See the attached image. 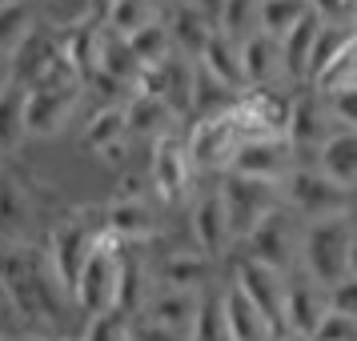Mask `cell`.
I'll return each mask as SVG.
<instances>
[{
    "label": "cell",
    "mask_w": 357,
    "mask_h": 341,
    "mask_svg": "<svg viewBox=\"0 0 357 341\" xmlns=\"http://www.w3.org/2000/svg\"><path fill=\"white\" fill-rule=\"evenodd\" d=\"M100 233H105V209H97V205H77L49 225L40 249H45V261H49L52 277L65 293H73V281L89 261V253L97 249Z\"/></svg>",
    "instance_id": "cell-3"
},
{
    "label": "cell",
    "mask_w": 357,
    "mask_h": 341,
    "mask_svg": "<svg viewBox=\"0 0 357 341\" xmlns=\"http://www.w3.org/2000/svg\"><path fill=\"white\" fill-rule=\"evenodd\" d=\"M197 68H201L209 81H217L221 89H229L233 97L245 89L241 56H237V40H229V36L217 33V29H213V36L205 40V49H201V56H197Z\"/></svg>",
    "instance_id": "cell-25"
},
{
    "label": "cell",
    "mask_w": 357,
    "mask_h": 341,
    "mask_svg": "<svg viewBox=\"0 0 357 341\" xmlns=\"http://www.w3.org/2000/svg\"><path fill=\"white\" fill-rule=\"evenodd\" d=\"M149 281H157V289L205 293V285L213 281V261L201 257L197 249H177L149 273Z\"/></svg>",
    "instance_id": "cell-21"
},
{
    "label": "cell",
    "mask_w": 357,
    "mask_h": 341,
    "mask_svg": "<svg viewBox=\"0 0 357 341\" xmlns=\"http://www.w3.org/2000/svg\"><path fill=\"white\" fill-rule=\"evenodd\" d=\"M8 56H13V84H20V89H24V84H33L36 77H40V73L56 61V33L36 24L33 33L24 36V40H20Z\"/></svg>",
    "instance_id": "cell-27"
},
{
    "label": "cell",
    "mask_w": 357,
    "mask_h": 341,
    "mask_svg": "<svg viewBox=\"0 0 357 341\" xmlns=\"http://www.w3.org/2000/svg\"><path fill=\"white\" fill-rule=\"evenodd\" d=\"M297 249H301V217L289 213L285 205H277L241 241L237 257H249L257 265H265V269H273V273L289 277V269L297 265Z\"/></svg>",
    "instance_id": "cell-6"
},
{
    "label": "cell",
    "mask_w": 357,
    "mask_h": 341,
    "mask_svg": "<svg viewBox=\"0 0 357 341\" xmlns=\"http://www.w3.org/2000/svg\"><path fill=\"white\" fill-rule=\"evenodd\" d=\"M17 341H49V338H40V333H29V338H17Z\"/></svg>",
    "instance_id": "cell-50"
},
{
    "label": "cell",
    "mask_w": 357,
    "mask_h": 341,
    "mask_svg": "<svg viewBox=\"0 0 357 341\" xmlns=\"http://www.w3.org/2000/svg\"><path fill=\"white\" fill-rule=\"evenodd\" d=\"M0 301L36 333H65L68 293L56 285L40 245H8L0 249Z\"/></svg>",
    "instance_id": "cell-1"
},
{
    "label": "cell",
    "mask_w": 357,
    "mask_h": 341,
    "mask_svg": "<svg viewBox=\"0 0 357 341\" xmlns=\"http://www.w3.org/2000/svg\"><path fill=\"white\" fill-rule=\"evenodd\" d=\"M293 169H297V153H293V145L285 137H249V141H237L225 173L281 185Z\"/></svg>",
    "instance_id": "cell-12"
},
{
    "label": "cell",
    "mask_w": 357,
    "mask_h": 341,
    "mask_svg": "<svg viewBox=\"0 0 357 341\" xmlns=\"http://www.w3.org/2000/svg\"><path fill=\"white\" fill-rule=\"evenodd\" d=\"M217 193H221V205H225V221H229V233H233V245H241L281 205V185L233 177V173H221Z\"/></svg>",
    "instance_id": "cell-7"
},
{
    "label": "cell",
    "mask_w": 357,
    "mask_h": 341,
    "mask_svg": "<svg viewBox=\"0 0 357 341\" xmlns=\"http://www.w3.org/2000/svg\"><path fill=\"white\" fill-rule=\"evenodd\" d=\"M354 213L341 217H317V221H301V249H297V265L301 277L313 285H337L345 277H354Z\"/></svg>",
    "instance_id": "cell-2"
},
{
    "label": "cell",
    "mask_w": 357,
    "mask_h": 341,
    "mask_svg": "<svg viewBox=\"0 0 357 341\" xmlns=\"http://www.w3.org/2000/svg\"><path fill=\"white\" fill-rule=\"evenodd\" d=\"M189 229H193V249L201 253V257L217 261V257H225V253H233V233H229L225 205H221L217 185H209L201 197H193Z\"/></svg>",
    "instance_id": "cell-16"
},
{
    "label": "cell",
    "mask_w": 357,
    "mask_h": 341,
    "mask_svg": "<svg viewBox=\"0 0 357 341\" xmlns=\"http://www.w3.org/2000/svg\"><path fill=\"white\" fill-rule=\"evenodd\" d=\"M0 305H4V301H0Z\"/></svg>",
    "instance_id": "cell-53"
},
{
    "label": "cell",
    "mask_w": 357,
    "mask_h": 341,
    "mask_svg": "<svg viewBox=\"0 0 357 341\" xmlns=\"http://www.w3.org/2000/svg\"><path fill=\"white\" fill-rule=\"evenodd\" d=\"M33 29V0H0V52H13Z\"/></svg>",
    "instance_id": "cell-35"
},
{
    "label": "cell",
    "mask_w": 357,
    "mask_h": 341,
    "mask_svg": "<svg viewBox=\"0 0 357 341\" xmlns=\"http://www.w3.org/2000/svg\"><path fill=\"white\" fill-rule=\"evenodd\" d=\"M217 301H221V317H225L229 341H273L277 338L273 329H269V321L261 317V309L253 305L233 281L217 293Z\"/></svg>",
    "instance_id": "cell-24"
},
{
    "label": "cell",
    "mask_w": 357,
    "mask_h": 341,
    "mask_svg": "<svg viewBox=\"0 0 357 341\" xmlns=\"http://www.w3.org/2000/svg\"><path fill=\"white\" fill-rule=\"evenodd\" d=\"M105 233L116 237L121 245H149L157 237V217H153V205L145 197H132V201H109L105 209Z\"/></svg>",
    "instance_id": "cell-22"
},
{
    "label": "cell",
    "mask_w": 357,
    "mask_h": 341,
    "mask_svg": "<svg viewBox=\"0 0 357 341\" xmlns=\"http://www.w3.org/2000/svg\"><path fill=\"white\" fill-rule=\"evenodd\" d=\"M213 29L225 33L229 40H245L257 29V0H225L217 20H213Z\"/></svg>",
    "instance_id": "cell-37"
},
{
    "label": "cell",
    "mask_w": 357,
    "mask_h": 341,
    "mask_svg": "<svg viewBox=\"0 0 357 341\" xmlns=\"http://www.w3.org/2000/svg\"><path fill=\"white\" fill-rule=\"evenodd\" d=\"M157 17H161V8H157L153 0H113L100 24H105L109 33H116V36H125V40H129L132 33H141V29L153 24Z\"/></svg>",
    "instance_id": "cell-30"
},
{
    "label": "cell",
    "mask_w": 357,
    "mask_h": 341,
    "mask_svg": "<svg viewBox=\"0 0 357 341\" xmlns=\"http://www.w3.org/2000/svg\"><path fill=\"white\" fill-rule=\"evenodd\" d=\"M357 36L354 29H341V24H321L317 29V36H313V49H309V61H305V77H301V84H309L317 73H321L333 56H337L345 45H354Z\"/></svg>",
    "instance_id": "cell-33"
},
{
    "label": "cell",
    "mask_w": 357,
    "mask_h": 341,
    "mask_svg": "<svg viewBox=\"0 0 357 341\" xmlns=\"http://www.w3.org/2000/svg\"><path fill=\"white\" fill-rule=\"evenodd\" d=\"M273 341H309V338H297V333H277Z\"/></svg>",
    "instance_id": "cell-48"
},
{
    "label": "cell",
    "mask_w": 357,
    "mask_h": 341,
    "mask_svg": "<svg viewBox=\"0 0 357 341\" xmlns=\"http://www.w3.org/2000/svg\"><path fill=\"white\" fill-rule=\"evenodd\" d=\"M193 165H189V157H185V141H181V132H165V137H157L153 141V157H149V189L157 193V201L161 205H177V201H185L189 197V189H193Z\"/></svg>",
    "instance_id": "cell-13"
},
{
    "label": "cell",
    "mask_w": 357,
    "mask_h": 341,
    "mask_svg": "<svg viewBox=\"0 0 357 341\" xmlns=\"http://www.w3.org/2000/svg\"><path fill=\"white\" fill-rule=\"evenodd\" d=\"M0 341H13V338H4V333H0Z\"/></svg>",
    "instance_id": "cell-52"
},
{
    "label": "cell",
    "mask_w": 357,
    "mask_h": 341,
    "mask_svg": "<svg viewBox=\"0 0 357 341\" xmlns=\"http://www.w3.org/2000/svg\"><path fill=\"white\" fill-rule=\"evenodd\" d=\"M325 317V289L313 285L309 277H285V301H281V325L285 333H297V338H309L313 325Z\"/></svg>",
    "instance_id": "cell-18"
},
{
    "label": "cell",
    "mask_w": 357,
    "mask_h": 341,
    "mask_svg": "<svg viewBox=\"0 0 357 341\" xmlns=\"http://www.w3.org/2000/svg\"><path fill=\"white\" fill-rule=\"evenodd\" d=\"M40 185H33L29 173L0 161V249L8 245H29L33 225L40 217Z\"/></svg>",
    "instance_id": "cell-9"
},
{
    "label": "cell",
    "mask_w": 357,
    "mask_h": 341,
    "mask_svg": "<svg viewBox=\"0 0 357 341\" xmlns=\"http://www.w3.org/2000/svg\"><path fill=\"white\" fill-rule=\"evenodd\" d=\"M13 84V56L8 52H0V93Z\"/></svg>",
    "instance_id": "cell-46"
},
{
    "label": "cell",
    "mask_w": 357,
    "mask_h": 341,
    "mask_svg": "<svg viewBox=\"0 0 357 341\" xmlns=\"http://www.w3.org/2000/svg\"><path fill=\"white\" fill-rule=\"evenodd\" d=\"M84 97V81L52 61L33 84H24V137H56Z\"/></svg>",
    "instance_id": "cell-4"
},
{
    "label": "cell",
    "mask_w": 357,
    "mask_h": 341,
    "mask_svg": "<svg viewBox=\"0 0 357 341\" xmlns=\"http://www.w3.org/2000/svg\"><path fill=\"white\" fill-rule=\"evenodd\" d=\"M185 341H229L217 293H201V305H197V317H193V325H189V338Z\"/></svg>",
    "instance_id": "cell-38"
},
{
    "label": "cell",
    "mask_w": 357,
    "mask_h": 341,
    "mask_svg": "<svg viewBox=\"0 0 357 341\" xmlns=\"http://www.w3.org/2000/svg\"><path fill=\"white\" fill-rule=\"evenodd\" d=\"M317 29H321V20L313 17V13H305V17L297 20L289 33L277 40V52H281V77H289V81L301 84V77H305V61H309V49H313V36H317Z\"/></svg>",
    "instance_id": "cell-28"
},
{
    "label": "cell",
    "mask_w": 357,
    "mask_h": 341,
    "mask_svg": "<svg viewBox=\"0 0 357 341\" xmlns=\"http://www.w3.org/2000/svg\"><path fill=\"white\" fill-rule=\"evenodd\" d=\"M325 309H329V313L357 317V281L354 277H345V281H337V285L325 289Z\"/></svg>",
    "instance_id": "cell-42"
},
{
    "label": "cell",
    "mask_w": 357,
    "mask_h": 341,
    "mask_svg": "<svg viewBox=\"0 0 357 341\" xmlns=\"http://www.w3.org/2000/svg\"><path fill=\"white\" fill-rule=\"evenodd\" d=\"M305 89H313L317 97H329V93H341V89H357V40L345 45Z\"/></svg>",
    "instance_id": "cell-32"
},
{
    "label": "cell",
    "mask_w": 357,
    "mask_h": 341,
    "mask_svg": "<svg viewBox=\"0 0 357 341\" xmlns=\"http://www.w3.org/2000/svg\"><path fill=\"white\" fill-rule=\"evenodd\" d=\"M329 132H337V125L325 113V100L317 97L313 89L301 84V93L289 97V116H285V141H289L293 153H297V165H309L313 149L321 145Z\"/></svg>",
    "instance_id": "cell-14"
},
{
    "label": "cell",
    "mask_w": 357,
    "mask_h": 341,
    "mask_svg": "<svg viewBox=\"0 0 357 341\" xmlns=\"http://www.w3.org/2000/svg\"><path fill=\"white\" fill-rule=\"evenodd\" d=\"M29 137H24V89L20 84H8L0 93V161L20 153Z\"/></svg>",
    "instance_id": "cell-29"
},
{
    "label": "cell",
    "mask_w": 357,
    "mask_h": 341,
    "mask_svg": "<svg viewBox=\"0 0 357 341\" xmlns=\"http://www.w3.org/2000/svg\"><path fill=\"white\" fill-rule=\"evenodd\" d=\"M181 141H185V157L193 165V173H225L241 137H237V125L225 109V113L213 116H197Z\"/></svg>",
    "instance_id": "cell-10"
},
{
    "label": "cell",
    "mask_w": 357,
    "mask_h": 341,
    "mask_svg": "<svg viewBox=\"0 0 357 341\" xmlns=\"http://www.w3.org/2000/svg\"><path fill=\"white\" fill-rule=\"evenodd\" d=\"M325 100V113L337 129H354L357 125V89H341V93H329Z\"/></svg>",
    "instance_id": "cell-40"
},
{
    "label": "cell",
    "mask_w": 357,
    "mask_h": 341,
    "mask_svg": "<svg viewBox=\"0 0 357 341\" xmlns=\"http://www.w3.org/2000/svg\"><path fill=\"white\" fill-rule=\"evenodd\" d=\"M305 13H309L305 0H257V33L281 40Z\"/></svg>",
    "instance_id": "cell-34"
},
{
    "label": "cell",
    "mask_w": 357,
    "mask_h": 341,
    "mask_svg": "<svg viewBox=\"0 0 357 341\" xmlns=\"http://www.w3.org/2000/svg\"><path fill=\"white\" fill-rule=\"evenodd\" d=\"M161 24H165V36H169V49L181 61H197L205 40L213 36V20L205 13H197L193 0H177V4L161 8Z\"/></svg>",
    "instance_id": "cell-17"
},
{
    "label": "cell",
    "mask_w": 357,
    "mask_h": 341,
    "mask_svg": "<svg viewBox=\"0 0 357 341\" xmlns=\"http://www.w3.org/2000/svg\"><path fill=\"white\" fill-rule=\"evenodd\" d=\"M129 49H132V56H137V65H141V68H153V65H161V61H169L173 49H169V36H165L161 17L153 20V24H145L141 33H132L129 36Z\"/></svg>",
    "instance_id": "cell-36"
},
{
    "label": "cell",
    "mask_w": 357,
    "mask_h": 341,
    "mask_svg": "<svg viewBox=\"0 0 357 341\" xmlns=\"http://www.w3.org/2000/svg\"><path fill=\"white\" fill-rule=\"evenodd\" d=\"M125 137V105H100L97 113L89 116V125L81 132V149L97 157L105 145H113Z\"/></svg>",
    "instance_id": "cell-31"
},
{
    "label": "cell",
    "mask_w": 357,
    "mask_h": 341,
    "mask_svg": "<svg viewBox=\"0 0 357 341\" xmlns=\"http://www.w3.org/2000/svg\"><path fill=\"white\" fill-rule=\"evenodd\" d=\"M309 341H357V317H345V313H329L313 325Z\"/></svg>",
    "instance_id": "cell-39"
},
{
    "label": "cell",
    "mask_w": 357,
    "mask_h": 341,
    "mask_svg": "<svg viewBox=\"0 0 357 341\" xmlns=\"http://www.w3.org/2000/svg\"><path fill=\"white\" fill-rule=\"evenodd\" d=\"M237 56H241V77L245 89H261V84H273L281 77V52H277V40L265 33H253L237 40Z\"/></svg>",
    "instance_id": "cell-26"
},
{
    "label": "cell",
    "mask_w": 357,
    "mask_h": 341,
    "mask_svg": "<svg viewBox=\"0 0 357 341\" xmlns=\"http://www.w3.org/2000/svg\"><path fill=\"white\" fill-rule=\"evenodd\" d=\"M309 13L321 20V24H341V29H354V0H305Z\"/></svg>",
    "instance_id": "cell-41"
},
{
    "label": "cell",
    "mask_w": 357,
    "mask_h": 341,
    "mask_svg": "<svg viewBox=\"0 0 357 341\" xmlns=\"http://www.w3.org/2000/svg\"><path fill=\"white\" fill-rule=\"evenodd\" d=\"M56 341H81V333H61Z\"/></svg>",
    "instance_id": "cell-49"
},
{
    "label": "cell",
    "mask_w": 357,
    "mask_h": 341,
    "mask_svg": "<svg viewBox=\"0 0 357 341\" xmlns=\"http://www.w3.org/2000/svg\"><path fill=\"white\" fill-rule=\"evenodd\" d=\"M197 305H201V293H177V289H153L145 297V305L137 317H145L149 325H157L165 333H177V338H189V325L197 317Z\"/></svg>",
    "instance_id": "cell-19"
},
{
    "label": "cell",
    "mask_w": 357,
    "mask_h": 341,
    "mask_svg": "<svg viewBox=\"0 0 357 341\" xmlns=\"http://www.w3.org/2000/svg\"><path fill=\"white\" fill-rule=\"evenodd\" d=\"M109 4H113V0H84V13L77 20H84V24H100L105 13H109Z\"/></svg>",
    "instance_id": "cell-45"
},
{
    "label": "cell",
    "mask_w": 357,
    "mask_h": 341,
    "mask_svg": "<svg viewBox=\"0 0 357 341\" xmlns=\"http://www.w3.org/2000/svg\"><path fill=\"white\" fill-rule=\"evenodd\" d=\"M153 4H157V8H169V4H177V0H153Z\"/></svg>",
    "instance_id": "cell-51"
},
{
    "label": "cell",
    "mask_w": 357,
    "mask_h": 341,
    "mask_svg": "<svg viewBox=\"0 0 357 341\" xmlns=\"http://www.w3.org/2000/svg\"><path fill=\"white\" fill-rule=\"evenodd\" d=\"M145 173H121V185H116L113 201H132V197H145Z\"/></svg>",
    "instance_id": "cell-44"
},
{
    "label": "cell",
    "mask_w": 357,
    "mask_h": 341,
    "mask_svg": "<svg viewBox=\"0 0 357 341\" xmlns=\"http://www.w3.org/2000/svg\"><path fill=\"white\" fill-rule=\"evenodd\" d=\"M129 149H132V141H129V137H121V141H113V145L100 149L97 161L100 165H113V169H125V165H129Z\"/></svg>",
    "instance_id": "cell-43"
},
{
    "label": "cell",
    "mask_w": 357,
    "mask_h": 341,
    "mask_svg": "<svg viewBox=\"0 0 357 341\" xmlns=\"http://www.w3.org/2000/svg\"><path fill=\"white\" fill-rule=\"evenodd\" d=\"M281 205L297 213L301 221H317V217H341L354 213V189H341L317 169L297 165L289 177L281 181Z\"/></svg>",
    "instance_id": "cell-8"
},
{
    "label": "cell",
    "mask_w": 357,
    "mask_h": 341,
    "mask_svg": "<svg viewBox=\"0 0 357 341\" xmlns=\"http://www.w3.org/2000/svg\"><path fill=\"white\" fill-rule=\"evenodd\" d=\"M221 4H225V0H193V8H197V13H205L209 20H217V13H221Z\"/></svg>",
    "instance_id": "cell-47"
},
{
    "label": "cell",
    "mask_w": 357,
    "mask_h": 341,
    "mask_svg": "<svg viewBox=\"0 0 357 341\" xmlns=\"http://www.w3.org/2000/svg\"><path fill=\"white\" fill-rule=\"evenodd\" d=\"M233 285L261 309V317L269 321L273 333H285V325H281V301H285V277L273 273V269H265L257 261L249 257H237L233 253Z\"/></svg>",
    "instance_id": "cell-15"
},
{
    "label": "cell",
    "mask_w": 357,
    "mask_h": 341,
    "mask_svg": "<svg viewBox=\"0 0 357 341\" xmlns=\"http://www.w3.org/2000/svg\"><path fill=\"white\" fill-rule=\"evenodd\" d=\"M165 132H177V113L165 105L161 97H149V93H132L125 100V137L129 141H157Z\"/></svg>",
    "instance_id": "cell-23"
},
{
    "label": "cell",
    "mask_w": 357,
    "mask_h": 341,
    "mask_svg": "<svg viewBox=\"0 0 357 341\" xmlns=\"http://www.w3.org/2000/svg\"><path fill=\"white\" fill-rule=\"evenodd\" d=\"M121 257H125V245L116 241V237H109V233H100L97 249L89 253V261L81 265V273H77V281H73V293H68L73 309H81V313H89V317L113 313Z\"/></svg>",
    "instance_id": "cell-5"
},
{
    "label": "cell",
    "mask_w": 357,
    "mask_h": 341,
    "mask_svg": "<svg viewBox=\"0 0 357 341\" xmlns=\"http://www.w3.org/2000/svg\"><path fill=\"white\" fill-rule=\"evenodd\" d=\"M229 116L237 125V137L249 141V137H285V116H289V97L277 93L273 84H261V89H241L233 105H229Z\"/></svg>",
    "instance_id": "cell-11"
},
{
    "label": "cell",
    "mask_w": 357,
    "mask_h": 341,
    "mask_svg": "<svg viewBox=\"0 0 357 341\" xmlns=\"http://www.w3.org/2000/svg\"><path fill=\"white\" fill-rule=\"evenodd\" d=\"M309 169H317L321 177H329L341 189H354V181H357V132L354 129L329 132L321 145L313 149Z\"/></svg>",
    "instance_id": "cell-20"
}]
</instances>
